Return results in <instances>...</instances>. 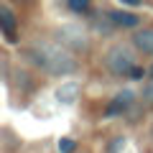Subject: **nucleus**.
<instances>
[{"label":"nucleus","instance_id":"obj_6","mask_svg":"<svg viewBox=\"0 0 153 153\" xmlns=\"http://www.w3.org/2000/svg\"><path fill=\"white\" fill-rule=\"evenodd\" d=\"M107 18L112 21L115 28H138L140 26V16H135V13L130 10H117V8H112V10H107Z\"/></svg>","mask_w":153,"mask_h":153},{"label":"nucleus","instance_id":"obj_15","mask_svg":"<svg viewBox=\"0 0 153 153\" xmlns=\"http://www.w3.org/2000/svg\"><path fill=\"white\" fill-rule=\"evenodd\" d=\"M120 3H123V5H133V8H135V5H140L143 0H120Z\"/></svg>","mask_w":153,"mask_h":153},{"label":"nucleus","instance_id":"obj_4","mask_svg":"<svg viewBox=\"0 0 153 153\" xmlns=\"http://www.w3.org/2000/svg\"><path fill=\"white\" fill-rule=\"evenodd\" d=\"M133 102H135V89H130V87L120 89V92L110 100L107 110H105V117H117V115H125L128 110H133Z\"/></svg>","mask_w":153,"mask_h":153},{"label":"nucleus","instance_id":"obj_3","mask_svg":"<svg viewBox=\"0 0 153 153\" xmlns=\"http://www.w3.org/2000/svg\"><path fill=\"white\" fill-rule=\"evenodd\" d=\"M105 64H107V69L112 71V74L123 76V74H130V69L135 66V56H133V51L128 49V46L117 44L112 46V49L107 51V56H105Z\"/></svg>","mask_w":153,"mask_h":153},{"label":"nucleus","instance_id":"obj_16","mask_svg":"<svg viewBox=\"0 0 153 153\" xmlns=\"http://www.w3.org/2000/svg\"><path fill=\"white\" fill-rule=\"evenodd\" d=\"M148 76H151V79H153V64L148 66Z\"/></svg>","mask_w":153,"mask_h":153},{"label":"nucleus","instance_id":"obj_7","mask_svg":"<svg viewBox=\"0 0 153 153\" xmlns=\"http://www.w3.org/2000/svg\"><path fill=\"white\" fill-rule=\"evenodd\" d=\"M133 46H135V51H140V54L153 56V26L138 28V31L133 33Z\"/></svg>","mask_w":153,"mask_h":153},{"label":"nucleus","instance_id":"obj_10","mask_svg":"<svg viewBox=\"0 0 153 153\" xmlns=\"http://www.w3.org/2000/svg\"><path fill=\"white\" fill-rule=\"evenodd\" d=\"M94 31H97L100 36H110V33H115L117 28L112 26V21H110V18H107V13H105L102 18H100V16L94 18Z\"/></svg>","mask_w":153,"mask_h":153},{"label":"nucleus","instance_id":"obj_5","mask_svg":"<svg viewBox=\"0 0 153 153\" xmlns=\"http://www.w3.org/2000/svg\"><path fill=\"white\" fill-rule=\"evenodd\" d=\"M0 28H3L5 41L16 44V38H18V18H16V13H13V8L8 5V3L0 5Z\"/></svg>","mask_w":153,"mask_h":153},{"label":"nucleus","instance_id":"obj_8","mask_svg":"<svg viewBox=\"0 0 153 153\" xmlns=\"http://www.w3.org/2000/svg\"><path fill=\"white\" fill-rule=\"evenodd\" d=\"M76 97H79V84L76 82H66L56 89V102H61V105H74Z\"/></svg>","mask_w":153,"mask_h":153},{"label":"nucleus","instance_id":"obj_11","mask_svg":"<svg viewBox=\"0 0 153 153\" xmlns=\"http://www.w3.org/2000/svg\"><path fill=\"white\" fill-rule=\"evenodd\" d=\"M59 153H76V140L74 138H59Z\"/></svg>","mask_w":153,"mask_h":153},{"label":"nucleus","instance_id":"obj_1","mask_svg":"<svg viewBox=\"0 0 153 153\" xmlns=\"http://www.w3.org/2000/svg\"><path fill=\"white\" fill-rule=\"evenodd\" d=\"M26 61L33 69L44 71L49 76H66L79 69V61L69 49H64L56 41H33L31 46L21 49Z\"/></svg>","mask_w":153,"mask_h":153},{"label":"nucleus","instance_id":"obj_12","mask_svg":"<svg viewBox=\"0 0 153 153\" xmlns=\"http://www.w3.org/2000/svg\"><path fill=\"white\" fill-rule=\"evenodd\" d=\"M123 148H125V135H115L107 146V153H120Z\"/></svg>","mask_w":153,"mask_h":153},{"label":"nucleus","instance_id":"obj_13","mask_svg":"<svg viewBox=\"0 0 153 153\" xmlns=\"http://www.w3.org/2000/svg\"><path fill=\"white\" fill-rule=\"evenodd\" d=\"M140 94H143V100H146L148 105H153V79H148V82L143 84V92Z\"/></svg>","mask_w":153,"mask_h":153},{"label":"nucleus","instance_id":"obj_14","mask_svg":"<svg viewBox=\"0 0 153 153\" xmlns=\"http://www.w3.org/2000/svg\"><path fill=\"white\" fill-rule=\"evenodd\" d=\"M148 74V69H143V66H133V69H130V74H128V76H130V79H143V76H146Z\"/></svg>","mask_w":153,"mask_h":153},{"label":"nucleus","instance_id":"obj_9","mask_svg":"<svg viewBox=\"0 0 153 153\" xmlns=\"http://www.w3.org/2000/svg\"><path fill=\"white\" fill-rule=\"evenodd\" d=\"M66 10L74 16H87L92 10V0H66Z\"/></svg>","mask_w":153,"mask_h":153},{"label":"nucleus","instance_id":"obj_17","mask_svg":"<svg viewBox=\"0 0 153 153\" xmlns=\"http://www.w3.org/2000/svg\"><path fill=\"white\" fill-rule=\"evenodd\" d=\"M151 133H153V130H151Z\"/></svg>","mask_w":153,"mask_h":153},{"label":"nucleus","instance_id":"obj_2","mask_svg":"<svg viewBox=\"0 0 153 153\" xmlns=\"http://www.w3.org/2000/svg\"><path fill=\"white\" fill-rule=\"evenodd\" d=\"M54 41L61 44L69 51H87L89 49V36L82 26H74V23H61L54 28Z\"/></svg>","mask_w":153,"mask_h":153}]
</instances>
